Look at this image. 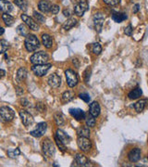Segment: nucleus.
<instances>
[{
  "label": "nucleus",
  "instance_id": "nucleus-1",
  "mask_svg": "<svg viewBox=\"0 0 148 167\" xmlns=\"http://www.w3.org/2000/svg\"><path fill=\"white\" fill-rule=\"evenodd\" d=\"M25 47L29 52H34L37 50L40 47V42L35 35L34 34H28L25 38Z\"/></svg>",
  "mask_w": 148,
  "mask_h": 167
},
{
  "label": "nucleus",
  "instance_id": "nucleus-2",
  "mask_svg": "<svg viewBox=\"0 0 148 167\" xmlns=\"http://www.w3.org/2000/svg\"><path fill=\"white\" fill-rule=\"evenodd\" d=\"M42 149H43V152L45 156L47 157H53L55 155L56 152V148L54 143L49 139V138H45L43 143H42Z\"/></svg>",
  "mask_w": 148,
  "mask_h": 167
},
{
  "label": "nucleus",
  "instance_id": "nucleus-3",
  "mask_svg": "<svg viewBox=\"0 0 148 167\" xmlns=\"http://www.w3.org/2000/svg\"><path fill=\"white\" fill-rule=\"evenodd\" d=\"M30 60H31V62L34 65H36V64H45L49 61V56L44 51H39V52L35 53L31 57Z\"/></svg>",
  "mask_w": 148,
  "mask_h": 167
},
{
  "label": "nucleus",
  "instance_id": "nucleus-4",
  "mask_svg": "<svg viewBox=\"0 0 148 167\" xmlns=\"http://www.w3.org/2000/svg\"><path fill=\"white\" fill-rule=\"evenodd\" d=\"M87 10H88L87 0H76V2L74 4V13L77 16H79V17L83 16V14Z\"/></svg>",
  "mask_w": 148,
  "mask_h": 167
},
{
  "label": "nucleus",
  "instance_id": "nucleus-5",
  "mask_svg": "<svg viewBox=\"0 0 148 167\" xmlns=\"http://www.w3.org/2000/svg\"><path fill=\"white\" fill-rule=\"evenodd\" d=\"M15 117V112L9 107H0V118L4 122H11Z\"/></svg>",
  "mask_w": 148,
  "mask_h": 167
},
{
  "label": "nucleus",
  "instance_id": "nucleus-6",
  "mask_svg": "<svg viewBox=\"0 0 148 167\" xmlns=\"http://www.w3.org/2000/svg\"><path fill=\"white\" fill-rule=\"evenodd\" d=\"M77 144L79 149L84 152H88L92 149V142L88 137L79 136V138L77 139Z\"/></svg>",
  "mask_w": 148,
  "mask_h": 167
},
{
  "label": "nucleus",
  "instance_id": "nucleus-7",
  "mask_svg": "<svg viewBox=\"0 0 148 167\" xmlns=\"http://www.w3.org/2000/svg\"><path fill=\"white\" fill-rule=\"evenodd\" d=\"M50 63H45V64H36L32 67V71L36 75V76H44V74H46V72L48 71V70L51 68Z\"/></svg>",
  "mask_w": 148,
  "mask_h": 167
},
{
  "label": "nucleus",
  "instance_id": "nucleus-8",
  "mask_svg": "<svg viewBox=\"0 0 148 167\" xmlns=\"http://www.w3.org/2000/svg\"><path fill=\"white\" fill-rule=\"evenodd\" d=\"M65 74H66V79H67V84L70 87H74L77 86L78 82H79V79H78V76L76 74V72L69 69L65 71Z\"/></svg>",
  "mask_w": 148,
  "mask_h": 167
},
{
  "label": "nucleus",
  "instance_id": "nucleus-9",
  "mask_svg": "<svg viewBox=\"0 0 148 167\" xmlns=\"http://www.w3.org/2000/svg\"><path fill=\"white\" fill-rule=\"evenodd\" d=\"M94 24H95V28L97 31V33H100L103 25H104V22H105V16L102 12H97L94 15Z\"/></svg>",
  "mask_w": 148,
  "mask_h": 167
},
{
  "label": "nucleus",
  "instance_id": "nucleus-10",
  "mask_svg": "<svg viewBox=\"0 0 148 167\" xmlns=\"http://www.w3.org/2000/svg\"><path fill=\"white\" fill-rule=\"evenodd\" d=\"M46 129H47V125H46V123L42 122V123H39L36 125L35 129L33 130V131H31L30 134H31V135H33V136H35V137H41L42 135H44Z\"/></svg>",
  "mask_w": 148,
  "mask_h": 167
},
{
  "label": "nucleus",
  "instance_id": "nucleus-11",
  "mask_svg": "<svg viewBox=\"0 0 148 167\" xmlns=\"http://www.w3.org/2000/svg\"><path fill=\"white\" fill-rule=\"evenodd\" d=\"M20 116H21L22 124L25 126H30L34 123V117H33V115L31 113H29L25 110H21L20 111Z\"/></svg>",
  "mask_w": 148,
  "mask_h": 167
},
{
  "label": "nucleus",
  "instance_id": "nucleus-12",
  "mask_svg": "<svg viewBox=\"0 0 148 167\" xmlns=\"http://www.w3.org/2000/svg\"><path fill=\"white\" fill-rule=\"evenodd\" d=\"M21 20L26 23V25L33 31H38L39 30V25L37 24V22L35 21H34L32 18H30L29 16L22 14L21 15Z\"/></svg>",
  "mask_w": 148,
  "mask_h": 167
},
{
  "label": "nucleus",
  "instance_id": "nucleus-13",
  "mask_svg": "<svg viewBox=\"0 0 148 167\" xmlns=\"http://www.w3.org/2000/svg\"><path fill=\"white\" fill-rule=\"evenodd\" d=\"M48 85L52 88H58L61 85V78L57 73H52L48 78Z\"/></svg>",
  "mask_w": 148,
  "mask_h": 167
},
{
  "label": "nucleus",
  "instance_id": "nucleus-14",
  "mask_svg": "<svg viewBox=\"0 0 148 167\" xmlns=\"http://www.w3.org/2000/svg\"><path fill=\"white\" fill-rule=\"evenodd\" d=\"M141 155H142L141 150L139 148H135V149H133L130 151L128 158L130 160V162H132V163H137L138 161H140Z\"/></svg>",
  "mask_w": 148,
  "mask_h": 167
},
{
  "label": "nucleus",
  "instance_id": "nucleus-15",
  "mask_svg": "<svg viewBox=\"0 0 148 167\" xmlns=\"http://www.w3.org/2000/svg\"><path fill=\"white\" fill-rule=\"evenodd\" d=\"M13 6L7 0H0V13H9L12 11Z\"/></svg>",
  "mask_w": 148,
  "mask_h": 167
},
{
  "label": "nucleus",
  "instance_id": "nucleus-16",
  "mask_svg": "<svg viewBox=\"0 0 148 167\" xmlns=\"http://www.w3.org/2000/svg\"><path fill=\"white\" fill-rule=\"evenodd\" d=\"M70 113L72 117H74L78 121L85 119V112L81 109H71Z\"/></svg>",
  "mask_w": 148,
  "mask_h": 167
},
{
  "label": "nucleus",
  "instance_id": "nucleus-17",
  "mask_svg": "<svg viewBox=\"0 0 148 167\" xmlns=\"http://www.w3.org/2000/svg\"><path fill=\"white\" fill-rule=\"evenodd\" d=\"M56 135H57V137H58L64 145L69 144L70 141H71V136H70L69 135H67L64 131L60 130V129H58V130H57Z\"/></svg>",
  "mask_w": 148,
  "mask_h": 167
},
{
  "label": "nucleus",
  "instance_id": "nucleus-18",
  "mask_svg": "<svg viewBox=\"0 0 148 167\" xmlns=\"http://www.w3.org/2000/svg\"><path fill=\"white\" fill-rule=\"evenodd\" d=\"M89 111H90V114L93 115L94 117H97L99 116L100 114V106L98 104V102L96 101H94L90 104V107H89Z\"/></svg>",
  "mask_w": 148,
  "mask_h": 167
},
{
  "label": "nucleus",
  "instance_id": "nucleus-19",
  "mask_svg": "<svg viewBox=\"0 0 148 167\" xmlns=\"http://www.w3.org/2000/svg\"><path fill=\"white\" fill-rule=\"evenodd\" d=\"M51 7H52V5L48 0H41L38 3V8L44 13L49 12L51 9Z\"/></svg>",
  "mask_w": 148,
  "mask_h": 167
},
{
  "label": "nucleus",
  "instance_id": "nucleus-20",
  "mask_svg": "<svg viewBox=\"0 0 148 167\" xmlns=\"http://www.w3.org/2000/svg\"><path fill=\"white\" fill-rule=\"evenodd\" d=\"M75 160L77 162V164L80 166H88L89 165V160L87 159L86 156H84L83 154L78 153L75 156Z\"/></svg>",
  "mask_w": 148,
  "mask_h": 167
},
{
  "label": "nucleus",
  "instance_id": "nucleus-21",
  "mask_svg": "<svg viewBox=\"0 0 148 167\" xmlns=\"http://www.w3.org/2000/svg\"><path fill=\"white\" fill-rule=\"evenodd\" d=\"M42 42L43 45L46 47V48H51L53 47V39L52 37L47 34V33H44L42 34Z\"/></svg>",
  "mask_w": 148,
  "mask_h": 167
},
{
  "label": "nucleus",
  "instance_id": "nucleus-22",
  "mask_svg": "<svg viewBox=\"0 0 148 167\" xmlns=\"http://www.w3.org/2000/svg\"><path fill=\"white\" fill-rule=\"evenodd\" d=\"M148 105V100H141L134 104V109L137 112H142Z\"/></svg>",
  "mask_w": 148,
  "mask_h": 167
},
{
  "label": "nucleus",
  "instance_id": "nucleus-23",
  "mask_svg": "<svg viewBox=\"0 0 148 167\" xmlns=\"http://www.w3.org/2000/svg\"><path fill=\"white\" fill-rule=\"evenodd\" d=\"M77 23V20L75 18H70L69 20H67L63 25H62V29L65 31H69L70 29H72V27H74Z\"/></svg>",
  "mask_w": 148,
  "mask_h": 167
},
{
  "label": "nucleus",
  "instance_id": "nucleus-24",
  "mask_svg": "<svg viewBox=\"0 0 148 167\" xmlns=\"http://www.w3.org/2000/svg\"><path fill=\"white\" fill-rule=\"evenodd\" d=\"M112 19L116 22H121L125 20H127V15L125 13H121V12H113L112 13Z\"/></svg>",
  "mask_w": 148,
  "mask_h": 167
},
{
  "label": "nucleus",
  "instance_id": "nucleus-25",
  "mask_svg": "<svg viewBox=\"0 0 148 167\" xmlns=\"http://www.w3.org/2000/svg\"><path fill=\"white\" fill-rule=\"evenodd\" d=\"M143 94V91L140 87H136L135 89H133L132 91H131L129 94H128V97L129 99L131 100H136V99H139Z\"/></svg>",
  "mask_w": 148,
  "mask_h": 167
},
{
  "label": "nucleus",
  "instance_id": "nucleus-26",
  "mask_svg": "<svg viewBox=\"0 0 148 167\" xmlns=\"http://www.w3.org/2000/svg\"><path fill=\"white\" fill-rule=\"evenodd\" d=\"M54 118H55L56 124L58 126H61L65 124V118H64V115L62 114V112H60V111L56 112L55 115H54Z\"/></svg>",
  "mask_w": 148,
  "mask_h": 167
},
{
  "label": "nucleus",
  "instance_id": "nucleus-27",
  "mask_svg": "<svg viewBox=\"0 0 148 167\" xmlns=\"http://www.w3.org/2000/svg\"><path fill=\"white\" fill-rule=\"evenodd\" d=\"M27 71L25 68H20L18 70V72H17V80L19 82H22L26 79L27 77Z\"/></svg>",
  "mask_w": 148,
  "mask_h": 167
},
{
  "label": "nucleus",
  "instance_id": "nucleus-28",
  "mask_svg": "<svg viewBox=\"0 0 148 167\" xmlns=\"http://www.w3.org/2000/svg\"><path fill=\"white\" fill-rule=\"evenodd\" d=\"M2 19L4 21V22L7 25V26H11L14 22V18L9 15L8 13H3L2 14Z\"/></svg>",
  "mask_w": 148,
  "mask_h": 167
},
{
  "label": "nucleus",
  "instance_id": "nucleus-29",
  "mask_svg": "<svg viewBox=\"0 0 148 167\" xmlns=\"http://www.w3.org/2000/svg\"><path fill=\"white\" fill-rule=\"evenodd\" d=\"M16 32H17V33H19L20 35H22V36H27L29 34V30L27 29V27L24 24H20L16 28Z\"/></svg>",
  "mask_w": 148,
  "mask_h": 167
},
{
  "label": "nucleus",
  "instance_id": "nucleus-30",
  "mask_svg": "<svg viewBox=\"0 0 148 167\" xmlns=\"http://www.w3.org/2000/svg\"><path fill=\"white\" fill-rule=\"evenodd\" d=\"M14 3L18 7H20L23 11H26L28 8V2L26 0H14Z\"/></svg>",
  "mask_w": 148,
  "mask_h": 167
},
{
  "label": "nucleus",
  "instance_id": "nucleus-31",
  "mask_svg": "<svg viewBox=\"0 0 148 167\" xmlns=\"http://www.w3.org/2000/svg\"><path fill=\"white\" fill-rule=\"evenodd\" d=\"M78 135H79V136L89 137L90 136V129H89V127L87 125L86 126H81L78 130Z\"/></svg>",
  "mask_w": 148,
  "mask_h": 167
},
{
  "label": "nucleus",
  "instance_id": "nucleus-32",
  "mask_svg": "<svg viewBox=\"0 0 148 167\" xmlns=\"http://www.w3.org/2000/svg\"><path fill=\"white\" fill-rule=\"evenodd\" d=\"M85 123H86V125L88 127H94L95 125V117H94L93 115L89 114L85 118Z\"/></svg>",
  "mask_w": 148,
  "mask_h": 167
},
{
  "label": "nucleus",
  "instance_id": "nucleus-33",
  "mask_svg": "<svg viewBox=\"0 0 148 167\" xmlns=\"http://www.w3.org/2000/svg\"><path fill=\"white\" fill-rule=\"evenodd\" d=\"M73 100V94L71 91H66V92L63 93V95H62V101L64 103L70 102L71 100Z\"/></svg>",
  "mask_w": 148,
  "mask_h": 167
},
{
  "label": "nucleus",
  "instance_id": "nucleus-34",
  "mask_svg": "<svg viewBox=\"0 0 148 167\" xmlns=\"http://www.w3.org/2000/svg\"><path fill=\"white\" fill-rule=\"evenodd\" d=\"M9 47V44L7 40H0V54L5 53Z\"/></svg>",
  "mask_w": 148,
  "mask_h": 167
},
{
  "label": "nucleus",
  "instance_id": "nucleus-35",
  "mask_svg": "<svg viewBox=\"0 0 148 167\" xmlns=\"http://www.w3.org/2000/svg\"><path fill=\"white\" fill-rule=\"evenodd\" d=\"M34 18L35 20V22H40V23H43L45 22V18L44 15H42L41 13L37 12V11H34Z\"/></svg>",
  "mask_w": 148,
  "mask_h": 167
},
{
  "label": "nucleus",
  "instance_id": "nucleus-36",
  "mask_svg": "<svg viewBox=\"0 0 148 167\" xmlns=\"http://www.w3.org/2000/svg\"><path fill=\"white\" fill-rule=\"evenodd\" d=\"M92 50L95 55H99L102 52V47H101L99 43H95L92 46Z\"/></svg>",
  "mask_w": 148,
  "mask_h": 167
},
{
  "label": "nucleus",
  "instance_id": "nucleus-37",
  "mask_svg": "<svg viewBox=\"0 0 148 167\" xmlns=\"http://www.w3.org/2000/svg\"><path fill=\"white\" fill-rule=\"evenodd\" d=\"M20 154H21V151H20L19 149H15V150H7V155H8L10 158H16V157H18Z\"/></svg>",
  "mask_w": 148,
  "mask_h": 167
},
{
  "label": "nucleus",
  "instance_id": "nucleus-38",
  "mask_svg": "<svg viewBox=\"0 0 148 167\" xmlns=\"http://www.w3.org/2000/svg\"><path fill=\"white\" fill-rule=\"evenodd\" d=\"M55 141H56V143H57V145H58V147L59 148V150H61V151H65L66 150V149H65V145L57 137V135H55Z\"/></svg>",
  "mask_w": 148,
  "mask_h": 167
},
{
  "label": "nucleus",
  "instance_id": "nucleus-39",
  "mask_svg": "<svg viewBox=\"0 0 148 167\" xmlns=\"http://www.w3.org/2000/svg\"><path fill=\"white\" fill-rule=\"evenodd\" d=\"M104 2L109 6H117L119 4L120 0H104Z\"/></svg>",
  "mask_w": 148,
  "mask_h": 167
},
{
  "label": "nucleus",
  "instance_id": "nucleus-40",
  "mask_svg": "<svg viewBox=\"0 0 148 167\" xmlns=\"http://www.w3.org/2000/svg\"><path fill=\"white\" fill-rule=\"evenodd\" d=\"M132 31H133V29H132V24H129L126 28H125V30H124V33L126 35H129V36H131L132 34Z\"/></svg>",
  "mask_w": 148,
  "mask_h": 167
},
{
  "label": "nucleus",
  "instance_id": "nucleus-41",
  "mask_svg": "<svg viewBox=\"0 0 148 167\" xmlns=\"http://www.w3.org/2000/svg\"><path fill=\"white\" fill-rule=\"evenodd\" d=\"M79 97H80L81 100H82L84 102H89L90 101V96L87 93H81V94H80Z\"/></svg>",
  "mask_w": 148,
  "mask_h": 167
},
{
  "label": "nucleus",
  "instance_id": "nucleus-42",
  "mask_svg": "<svg viewBox=\"0 0 148 167\" xmlns=\"http://www.w3.org/2000/svg\"><path fill=\"white\" fill-rule=\"evenodd\" d=\"M59 10H60V7L58 5H52L51 9H50V11L52 12V14H58L59 12Z\"/></svg>",
  "mask_w": 148,
  "mask_h": 167
},
{
  "label": "nucleus",
  "instance_id": "nucleus-43",
  "mask_svg": "<svg viewBox=\"0 0 148 167\" xmlns=\"http://www.w3.org/2000/svg\"><path fill=\"white\" fill-rule=\"evenodd\" d=\"M90 73H91V70H89V69H87L84 71V80H85V83H88V81L90 79Z\"/></svg>",
  "mask_w": 148,
  "mask_h": 167
},
{
  "label": "nucleus",
  "instance_id": "nucleus-44",
  "mask_svg": "<svg viewBox=\"0 0 148 167\" xmlns=\"http://www.w3.org/2000/svg\"><path fill=\"white\" fill-rule=\"evenodd\" d=\"M139 9H140V5H139V4H136V5L133 7L132 11H133V13H137V12L139 11Z\"/></svg>",
  "mask_w": 148,
  "mask_h": 167
},
{
  "label": "nucleus",
  "instance_id": "nucleus-45",
  "mask_svg": "<svg viewBox=\"0 0 148 167\" xmlns=\"http://www.w3.org/2000/svg\"><path fill=\"white\" fill-rule=\"evenodd\" d=\"M63 13H64V16H66V17H70L71 16V12H70L69 9H64Z\"/></svg>",
  "mask_w": 148,
  "mask_h": 167
},
{
  "label": "nucleus",
  "instance_id": "nucleus-46",
  "mask_svg": "<svg viewBox=\"0 0 148 167\" xmlns=\"http://www.w3.org/2000/svg\"><path fill=\"white\" fill-rule=\"evenodd\" d=\"M21 102L22 103L21 105H23V106H27V105L29 104V102H28V100H25V99H22V100H21Z\"/></svg>",
  "mask_w": 148,
  "mask_h": 167
},
{
  "label": "nucleus",
  "instance_id": "nucleus-47",
  "mask_svg": "<svg viewBox=\"0 0 148 167\" xmlns=\"http://www.w3.org/2000/svg\"><path fill=\"white\" fill-rule=\"evenodd\" d=\"M5 74H6V71H5L4 70L0 69V78L4 77V76H5Z\"/></svg>",
  "mask_w": 148,
  "mask_h": 167
},
{
  "label": "nucleus",
  "instance_id": "nucleus-48",
  "mask_svg": "<svg viewBox=\"0 0 148 167\" xmlns=\"http://www.w3.org/2000/svg\"><path fill=\"white\" fill-rule=\"evenodd\" d=\"M72 62H73V64L75 63V65L76 67L78 68L79 67V62H78V61H77V59H73V61H72Z\"/></svg>",
  "mask_w": 148,
  "mask_h": 167
},
{
  "label": "nucleus",
  "instance_id": "nucleus-49",
  "mask_svg": "<svg viewBox=\"0 0 148 167\" xmlns=\"http://www.w3.org/2000/svg\"><path fill=\"white\" fill-rule=\"evenodd\" d=\"M5 32V30H4V28L3 27H0V35H2L3 33Z\"/></svg>",
  "mask_w": 148,
  "mask_h": 167
}]
</instances>
